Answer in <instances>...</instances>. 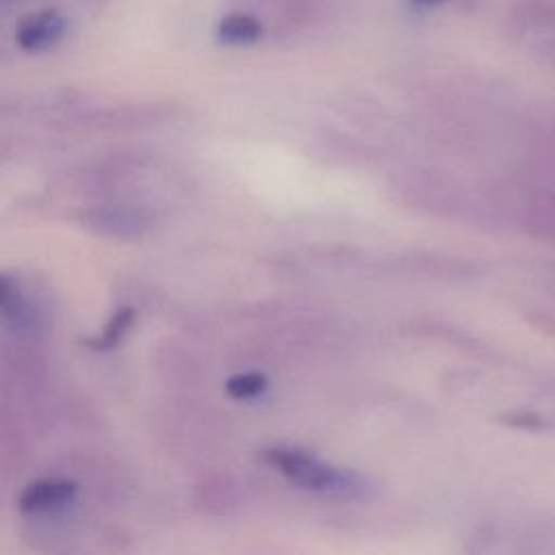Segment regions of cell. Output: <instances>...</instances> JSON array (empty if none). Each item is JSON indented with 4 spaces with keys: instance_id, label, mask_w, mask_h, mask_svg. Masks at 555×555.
I'll list each match as a JSON object with an SVG mask.
<instances>
[{
    "instance_id": "6da1fadb",
    "label": "cell",
    "mask_w": 555,
    "mask_h": 555,
    "mask_svg": "<svg viewBox=\"0 0 555 555\" xmlns=\"http://www.w3.org/2000/svg\"><path fill=\"white\" fill-rule=\"evenodd\" d=\"M262 457L293 483L330 499H364L371 492L362 475L336 468L304 449L271 447Z\"/></svg>"
},
{
    "instance_id": "7a4b0ae2",
    "label": "cell",
    "mask_w": 555,
    "mask_h": 555,
    "mask_svg": "<svg viewBox=\"0 0 555 555\" xmlns=\"http://www.w3.org/2000/svg\"><path fill=\"white\" fill-rule=\"evenodd\" d=\"M67 30V20L56 9H43L20 22L15 30V41L26 52H43L63 39Z\"/></svg>"
},
{
    "instance_id": "3957f363",
    "label": "cell",
    "mask_w": 555,
    "mask_h": 555,
    "mask_svg": "<svg viewBox=\"0 0 555 555\" xmlns=\"http://www.w3.org/2000/svg\"><path fill=\"white\" fill-rule=\"evenodd\" d=\"M76 496V483L69 479H37L20 494L22 512H50L67 505Z\"/></svg>"
},
{
    "instance_id": "277c9868",
    "label": "cell",
    "mask_w": 555,
    "mask_h": 555,
    "mask_svg": "<svg viewBox=\"0 0 555 555\" xmlns=\"http://www.w3.org/2000/svg\"><path fill=\"white\" fill-rule=\"evenodd\" d=\"M262 35V24L249 13H228L217 24V39L225 46H249Z\"/></svg>"
},
{
    "instance_id": "5b68a950",
    "label": "cell",
    "mask_w": 555,
    "mask_h": 555,
    "mask_svg": "<svg viewBox=\"0 0 555 555\" xmlns=\"http://www.w3.org/2000/svg\"><path fill=\"white\" fill-rule=\"evenodd\" d=\"M132 321H134V308L124 306V308H119V310L108 319V323L104 325V330H102L98 336L87 338L85 345L91 347V349H95V351L115 349V347L121 343L124 334L130 330Z\"/></svg>"
},
{
    "instance_id": "8992f818",
    "label": "cell",
    "mask_w": 555,
    "mask_h": 555,
    "mask_svg": "<svg viewBox=\"0 0 555 555\" xmlns=\"http://www.w3.org/2000/svg\"><path fill=\"white\" fill-rule=\"evenodd\" d=\"M527 230L540 238H555V195H540L525 219Z\"/></svg>"
},
{
    "instance_id": "52a82bcc",
    "label": "cell",
    "mask_w": 555,
    "mask_h": 555,
    "mask_svg": "<svg viewBox=\"0 0 555 555\" xmlns=\"http://www.w3.org/2000/svg\"><path fill=\"white\" fill-rule=\"evenodd\" d=\"M269 386V379L258 371L236 373L225 382V392L234 399H254L260 397Z\"/></svg>"
},
{
    "instance_id": "ba28073f",
    "label": "cell",
    "mask_w": 555,
    "mask_h": 555,
    "mask_svg": "<svg viewBox=\"0 0 555 555\" xmlns=\"http://www.w3.org/2000/svg\"><path fill=\"white\" fill-rule=\"evenodd\" d=\"M501 421H505V423H507V425H512V427L531 429V431L546 427V421H544L540 414L529 412V410H514V412L505 414Z\"/></svg>"
},
{
    "instance_id": "9c48e42d",
    "label": "cell",
    "mask_w": 555,
    "mask_h": 555,
    "mask_svg": "<svg viewBox=\"0 0 555 555\" xmlns=\"http://www.w3.org/2000/svg\"><path fill=\"white\" fill-rule=\"evenodd\" d=\"M531 323L544 332H553L555 330V312H551V310L538 312V317H531Z\"/></svg>"
},
{
    "instance_id": "30bf717a",
    "label": "cell",
    "mask_w": 555,
    "mask_h": 555,
    "mask_svg": "<svg viewBox=\"0 0 555 555\" xmlns=\"http://www.w3.org/2000/svg\"><path fill=\"white\" fill-rule=\"evenodd\" d=\"M13 297V282L7 275H0V306L9 304Z\"/></svg>"
},
{
    "instance_id": "8fae6325",
    "label": "cell",
    "mask_w": 555,
    "mask_h": 555,
    "mask_svg": "<svg viewBox=\"0 0 555 555\" xmlns=\"http://www.w3.org/2000/svg\"><path fill=\"white\" fill-rule=\"evenodd\" d=\"M440 2H444V0H410V4L416 7V9H429V7H436Z\"/></svg>"
}]
</instances>
